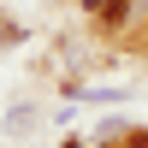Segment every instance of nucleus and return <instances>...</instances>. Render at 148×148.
I'll return each mask as SVG.
<instances>
[{"label": "nucleus", "instance_id": "2", "mask_svg": "<svg viewBox=\"0 0 148 148\" xmlns=\"http://www.w3.org/2000/svg\"><path fill=\"white\" fill-rule=\"evenodd\" d=\"M83 6H89V12H101V6H107V0H83Z\"/></svg>", "mask_w": 148, "mask_h": 148}, {"label": "nucleus", "instance_id": "1", "mask_svg": "<svg viewBox=\"0 0 148 148\" xmlns=\"http://www.w3.org/2000/svg\"><path fill=\"white\" fill-rule=\"evenodd\" d=\"M95 18H101V24H107V30H119V24H125V18H130V0H107V6H101V12H95Z\"/></svg>", "mask_w": 148, "mask_h": 148}]
</instances>
